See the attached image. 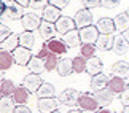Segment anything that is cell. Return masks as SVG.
<instances>
[{
  "label": "cell",
  "instance_id": "obj_1",
  "mask_svg": "<svg viewBox=\"0 0 129 113\" xmlns=\"http://www.w3.org/2000/svg\"><path fill=\"white\" fill-rule=\"evenodd\" d=\"M78 37H80V43L81 45H94L99 37V32L96 30L94 26H88L78 30Z\"/></svg>",
  "mask_w": 129,
  "mask_h": 113
},
{
  "label": "cell",
  "instance_id": "obj_2",
  "mask_svg": "<svg viewBox=\"0 0 129 113\" xmlns=\"http://www.w3.org/2000/svg\"><path fill=\"white\" fill-rule=\"evenodd\" d=\"M73 24L75 27L80 30L83 27H88V26H92V14L89 10H80V11L75 13V19H73Z\"/></svg>",
  "mask_w": 129,
  "mask_h": 113
},
{
  "label": "cell",
  "instance_id": "obj_3",
  "mask_svg": "<svg viewBox=\"0 0 129 113\" xmlns=\"http://www.w3.org/2000/svg\"><path fill=\"white\" fill-rule=\"evenodd\" d=\"M5 3V13L8 14L10 19L16 21V19H21L24 16V8H21L16 3V0H3Z\"/></svg>",
  "mask_w": 129,
  "mask_h": 113
},
{
  "label": "cell",
  "instance_id": "obj_4",
  "mask_svg": "<svg viewBox=\"0 0 129 113\" xmlns=\"http://www.w3.org/2000/svg\"><path fill=\"white\" fill-rule=\"evenodd\" d=\"M78 96H80V92L77 89L67 88V89H64L61 94H59V102L64 104V105H69V107H75L77 100H78Z\"/></svg>",
  "mask_w": 129,
  "mask_h": 113
},
{
  "label": "cell",
  "instance_id": "obj_5",
  "mask_svg": "<svg viewBox=\"0 0 129 113\" xmlns=\"http://www.w3.org/2000/svg\"><path fill=\"white\" fill-rule=\"evenodd\" d=\"M54 29H56L57 33L64 35V33H67V32H70V30H75V24H73V19L72 18L61 16L56 22H54Z\"/></svg>",
  "mask_w": 129,
  "mask_h": 113
},
{
  "label": "cell",
  "instance_id": "obj_6",
  "mask_svg": "<svg viewBox=\"0 0 129 113\" xmlns=\"http://www.w3.org/2000/svg\"><path fill=\"white\" fill-rule=\"evenodd\" d=\"M43 83V80L40 78V75H34V73H29L27 77H24L22 80V88L29 92H37V89L40 88V85Z\"/></svg>",
  "mask_w": 129,
  "mask_h": 113
},
{
  "label": "cell",
  "instance_id": "obj_7",
  "mask_svg": "<svg viewBox=\"0 0 129 113\" xmlns=\"http://www.w3.org/2000/svg\"><path fill=\"white\" fill-rule=\"evenodd\" d=\"M45 48L54 56H62L67 53V46L61 42V38H51L45 43Z\"/></svg>",
  "mask_w": 129,
  "mask_h": 113
},
{
  "label": "cell",
  "instance_id": "obj_8",
  "mask_svg": "<svg viewBox=\"0 0 129 113\" xmlns=\"http://www.w3.org/2000/svg\"><path fill=\"white\" fill-rule=\"evenodd\" d=\"M92 97H94V100H96V104H97V108H101V107H108L113 102V97L115 96L105 88V89H101V91L94 92Z\"/></svg>",
  "mask_w": 129,
  "mask_h": 113
},
{
  "label": "cell",
  "instance_id": "obj_9",
  "mask_svg": "<svg viewBox=\"0 0 129 113\" xmlns=\"http://www.w3.org/2000/svg\"><path fill=\"white\" fill-rule=\"evenodd\" d=\"M11 56H13V62L14 64H18V65H27L29 61L32 59V53L29 51V50H24V48L21 46H18L16 50H14L11 53Z\"/></svg>",
  "mask_w": 129,
  "mask_h": 113
},
{
  "label": "cell",
  "instance_id": "obj_10",
  "mask_svg": "<svg viewBox=\"0 0 129 113\" xmlns=\"http://www.w3.org/2000/svg\"><path fill=\"white\" fill-rule=\"evenodd\" d=\"M77 105L80 107L81 110H91V111H96L97 110V104L94 100L92 94H88V92H80L78 96V100H77Z\"/></svg>",
  "mask_w": 129,
  "mask_h": 113
},
{
  "label": "cell",
  "instance_id": "obj_11",
  "mask_svg": "<svg viewBox=\"0 0 129 113\" xmlns=\"http://www.w3.org/2000/svg\"><path fill=\"white\" fill-rule=\"evenodd\" d=\"M21 22H22V27L26 29V32H32V30H37L38 29V26L42 22V18L34 14V13H29V14H24L21 18Z\"/></svg>",
  "mask_w": 129,
  "mask_h": 113
},
{
  "label": "cell",
  "instance_id": "obj_12",
  "mask_svg": "<svg viewBox=\"0 0 129 113\" xmlns=\"http://www.w3.org/2000/svg\"><path fill=\"white\" fill-rule=\"evenodd\" d=\"M127 88V81H124L123 78H118V77H112L108 78V83H107V89L112 92L113 96L115 94H121Z\"/></svg>",
  "mask_w": 129,
  "mask_h": 113
},
{
  "label": "cell",
  "instance_id": "obj_13",
  "mask_svg": "<svg viewBox=\"0 0 129 113\" xmlns=\"http://www.w3.org/2000/svg\"><path fill=\"white\" fill-rule=\"evenodd\" d=\"M94 27H96V30L99 32V35H110V33H113V30H115L113 19H110V18H101Z\"/></svg>",
  "mask_w": 129,
  "mask_h": 113
},
{
  "label": "cell",
  "instance_id": "obj_14",
  "mask_svg": "<svg viewBox=\"0 0 129 113\" xmlns=\"http://www.w3.org/2000/svg\"><path fill=\"white\" fill-rule=\"evenodd\" d=\"M102 67H104L102 59L97 57V56H92L86 61V70L85 72H88L91 77H94V75H97V73H102Z\"/></svg>",
  "mask_w": 129,
  "mask_h": 113
},
{
  "label": "cell",
  "instance_id": "obj_15",
  "mask_svg": "<svg viewBox=\"0 0 129 113\" xmlns=\"http://www.w3.org/2000/svg\"><path fill=\"white\" fill-rule=\"evenodd\" d=\"M37 107L40 113H53L57 110V100L54 97H51V99H38Z\"/></svg>",
  "mask_w": 129,
  "mask_h": 113
},
{
  "label": "cell",
  "instance_id": "obj_16",
  "mask_svg": "<svg viewBox=\"0 0 129 113\" xmlns=\"http://www.w3.org/2000/svg\"><path fill=\"white\" fill-rule=\"evenodd\" d=\"M62 14H61V10H57V8H54L53 5H46V7L43 8V16H42V21H46V22H51L54 24L57 21L59 18H61Z\"/></svg>",
  "mask_w": 129,
  "mask_h": 113
},
{
  "label": "cell",
  "instance_id": "obj_17",
  "mask_svg": "<svg viewBox=\"0 0 129 113\" xmlns=\"http://www.w3.org/2000/svg\"><path fill=\"white\" fill-rule=\"evenodd\" d=\"M107 83H108V77L105 75V73H97V75L91 77V91L97 92L101 89H105Z\"/></svg>",
  "mask_w": 129,
  "mask_h": 113
},
{
  "label": "cell",
  "instance_id": "obj_18",
  "mask_svg": "<svg viewBox=\"0 0 129 113\" xmlns=\"http://www.w3.org/2000/svg\"><path fill=\"white\" fill-rule=\"evenodd\" d=\"M61 42L67 46V50H69V48H77V46L81 45V43H80V37H78V30H70V32L64 33L62 38H61Z\"/></svg>",
  "mask_w": 129,
  "mask_h": 113
},
{
  "label": "cell",
  "instance_id": "obj_19",
  "mask_svg": "<svg viewBox=\"0 0 129 113\" xmlns=\"http://www.w3.org/2000/svg\"><path fill=\"white\" fill-rule=\"evenodd\" d=\"M112 73L118 78H123V80H127V75H129V64L127 61H120V62H115L112 65Z\"/></svg>",
  "mask_w": 129,
  "mask_h": 113
},
{
  "label": "cell",
  "instance_id": "obj_20",
  "mask_svg": "<svg viewBox=\"0 0 129 113\" xmlns=\"http://www.w3.org/2000/svg\"><path fill=\"white\" fill-rule=\"evenodd\" d=\"M54 96H56V89H54V86L51 83L43 81L40 85V88L37 89V97L38 99H51Z\"/></svg>",
  "mask_w": 129,
  "mask_h": 113
},
{
  "label": "cell",
  "instance_id": "obj_21",
  "mask_svg": "<svg viewBox=\"0 0 129 113\" xmlns=\"http://www.w3.org/2000/svg\"><path fill=\"white\" fill-rule=\"evenodd\" d=\"M18 40H19V46L24 48V50H29V51H30L34 48V45H35L34 32H22V33H19Z\"/></svg>",
  "mask_w": 129,
  "mask_h": 113
},
{
  "label": "cell",
  "instance_id": "obj_22",
  "mask_svg": "<svg viewBox=\"0 0 129 113\" xmlns=\"http://www.w3.org/2000/svg\"><path fill=\"white\" fill-rule=\"evenodd\" d=\"M29 96H30V92L26 91L22 86H16V89H14V92L11 94V99L14 102V105H24L26 102L29 100Z\"/></svg>",
  "mask_w": 129,
  "mask_h": 113
},
{
  "label": "cell",
  "instance_id": "obj_23",
  "mask_svg": "<svg viewBox=\"0 0 129 113\" xmlns=\"http://www.w3.org/2000/svg\"><path fill=\"white\" fill-rule=\"evenodd\" d=\"M38 30H40V37L43 40H51L54 37V33H56V29H54V24L51 22H46V21H42L40 26H38Z\"/></svg>",
  "mask_w": 129,
  "mask_h": 113
},
{
  "label": "cell",
  "instance_id": "obj_24",
  "mask_svg": "<svg viewBox=\"0 0 129 113\" xmlns=\"http://www.w3.org/2000/svg\"><path fill=\"white\" fill-rule=\"evenodd\" d=\"M56 70H57V73H59L61 77H69V75H72V73H73V70H72V59H69V57L59 59Z\"/></svg>",
  "mask_w": 129,
  "mask_h": 113
},
{
  "label": "cell",
  "instance_id": "obj_25",
  "mask_svg": "<svg viewBox=\"0 0 129 113\" xmlns=\"http://www.w3.org/2000/svg\"><path fill=\"white\" fill-rule=\"evenodd\" d=\"M27 68L30 70V73H34V75H42L43 72H46L45 70V62L42 59H38L37 56H32V59L27 64Z\"/></svg>",
  "mask_w": 129,
  "mask_h": 113
},
{
  "label": "cell",
  "instance_id": "obj_26",
  "mask_svg": "<svg viewBox=\"0 0 129 113\" xmlns=\"http://www.w3.org/2000/svg\"><path fill=\"white\" fill-rule=\"evenodd\" d=\"M112 50L116 51L118 54H127V40L121 37V33L113 37V45H112Z\"/></svg>",
  "mask_w": 129,
  "mask_h": 113
},
{
  "label": "cell",
  "instance_id": "obj_27",
  "mask_svg": "<svg viewBox=\"0 0 129 113\" xmlns=\"http://www.w3.org/2000/svg\"><path fill=\"white\" fill-rule=\"evenodd\" d=\"M0 45H2V51H5V53H13V51L19 46L18 33H11V35H10L7 40H3Z\"/></svg>",
  "mask_w": 129,
  "mask_h": 113
},
{
  "label": "cell",
  "instance_id": "obj_28",
  "mask_svg": "<svg viewBox=\"0 0 129 113\" xmlns=\"http://www.w3.org/2000/svg\"><path fill=\"white\" fill-rule=\"evenodd\" d=\"M96 43H97L96 48H99V50L110 51L112 50V45H113V33H110V35H99Z\"/></svg>",
  "mask_w": 129,
  "mask_h": 113
},
{
  "label": "cell",
  "instance_id": "obj_29",
  "mask_svg": "<svg viewBox=\"0 0 129 113\" xmlns=\"http://www.w3.org/2000/svg\"><path fill=\"white\" fill-rule=\"evenodd\" d=\"M113 26H115V29H118V30H121V32L127 30V27H129V14H127V11L118 14L115 18V21H113Z\"/></svg>",
  "mask_w": 129,
  "mask_h": 113
},
{
  "label": "cell",
  "instance_id": "obj_30",
  "mask_svg": "<svg viewBox=\"0 0 129 113\" xmlns=\"http://www.w3.org/2000/svg\"><path fill=\"white\" fill-rule=\"evenodd\" d=\"M13 56L11 53H5V51H0V70L5 72L8 70V68H11L13 65Z\"/></svg>",
  "mask_w": 129,
  "mask_h": 113
},
{
  "label": "cell",
  "instance_id": "obj_31",
  "mask_svg": "<svg viewBox=\"0 0 129 113\" xmlns=\"http://www.w3.org/2000/svg\"><path fill=\"white\" fill-rule=\"evenodd\" d=\"M14 102L11 97L8 96H2V99H0V113H13L14 110Z\"/></svg>",
  "mask_w": 129,
  "mask_h": 113
},
{
  "label": "cell",
  "instance_id": "obj_32",
  "mask_svg": "<svg viewBox=\"0 0 129 113\" xmlns=\"http://www.w3.org/2000/svg\"><path fill=\"white\" fill-rule=\"evenodd\" d=\"M14 89H16V85H14L13 80H3L2 83H0V94H2V96L11 97Z\"/></svg>",
  "mask_w": 129,
  "mask_h": 113
},
{
  "label": "cell",
  "instance_id": "obj_33",
  "mask_svg": "<svg viewBox=\"0 0 129 113\" xmlns=\"http://www.w3.org/2000/svg\"><path fill=\"white\" fill-rule=\"evenodd\" d=\"M72 70L75 73H83L86 70V59H83L81 56L72 59Z\"/></svg>",
  "mask_w": 129,
  "mask_h": 113
},
{
  "label": "cell",
  "instance_id": "obj_34",
  "mask_svg": "<svg viewBox=\"0 0 129 113\" xmlns=\"http://www.w3.org/2000/svg\"><path fill=\"white\" fill-rule=\"evenodd\" d=\"M96 53V45H81L80 46V54L83 59H89Z\"/></svg>",
  "mask_w": 129,
  "mask_h": 113
},
{
  "label": "cell",
  "instance_id": "obj_35",
  "mask_svg": "<svg viewBox=\"0 0 129 113\" xmlns=\"http://www.w3.org/2000/svg\"><path fill=\"white\" fill-rule=\"evenodd\" d=\"M43 62H45V70L51 72V70H56L59 59H57V56H54V54H49V56H48L46 59H45Z\"/></svg>",
  "mask_w": 129,
  "mask_h": 113
},
{
  "label": "cell",
  "instance_id": "obj_36",
  "mask_svg": "<svg viewBox=\"0 0 129 113\" xmlns=\"http://www.w3.org/2000/svg\"><path fill=\"white\" fill-rule=\"evenodd\" d=\"M48 5V0H34V2H30L29 3V7H30L32 10H35V11H38V10H43L45 7Z\"/></svg>",
  "mask_w": 129,
  "mask_h": 113
},
{
  "label": "cell",
  "instance_id": "obj_37",
  "mask_svg": "<svg viewBox=\"0 0 129 113\" xmlns=\"http://www.w3.org/2000/svg\"><path fill=\"white\" fill-rule=\"evenodd\" d=\"M11 30H10V29L7 27V26H3V24H0V43H2L3 40H7V38L11 35Z\"/></svg>",
  "mask_w": 129,
  "mask_h": 113
},
{
  "label": "cell",
  "instance_id": "obj_38",
  "mask_svg": "<svg viewBox=\"0 0 129 113\" xmlns=\"http://www.w3.org/2000/svg\"><path fill=\"white\" fill-rule=\"evenodd\" d=\"M48 5H53L54 8L61 10V8H66L67 5H69V0H49Z\"/></svg>",
  "mask_w": 129,
  "mask_h": 113
},
{
  "label": "cell",
  "instance_id": "obj_39",
  "mask_svg": "<svg viewBox=\"0 0 129 113\" xmlns=\"http://www.w3.org/2000/svg\"><path fill=\"white\" fill-rule=\"evenodd\" d=\"M83 5H85V10H91V8L101 7V0H85Z\"/></svg>",
  "mask_w": 129,
  "mask_h": 113
},
{
  "label": "cell",
  "instance_id": "obj_40",
  "mask_svg": "<svg viewBox=\"0 0 129 113\" xmlns=\"http://www.w3.org/2000/svg\"><path fill=\"white\" fill-rule=\"evenodd\" d=\"M116 5H118L116 0H101V7L107 8V10H113Z\"/></svg>",
  "mask_w": 129,
  "mask_h": 113
},
{
  "label": "cell",
  "instance_id": "obj_41",
  "mask_svg": "<svg viewBox=\"0 0 129 113\" xmlns=\"http://www.w3.org/2000/svg\"><path fill=\"white\" fill-rule=\"evenodd\" d=\"M13 113H32V111L26 105H16V107H14V110H13Z\"/></svg>",
  "mask_w": 129,
  "mask_h": 113
},
{
  "label": "cell",
  "instance_id": "obj_42",
  "mask_svg": "<svg viewBox=\"0 0 129 113\" xmlns=\"http://www.w3.org/2000/svg\"><path fill=\"white\" fill-rule=\"evenodd\" d=\"M120 96H121V102H123V105H124V107H127V104H129V89L126 88V89L123 91Z\"/></svg>",
  "mask_w": 129,
  "mask_h": 113
},
{
  "label": "cell",
  "instance_id": "obj_43",
  "mask_svg": "<svg viewBox=\"0 0 129 113\" xmlns=\"http://www.w3.org/2000/svg\"><path fill=\"white\" fill-rule=\"evenodd\" d=\"M49 54H51V53H49V51L46 50V48H45V45H43V48L40 50V53L37 54V57H38V59H42V61H45V59H46Z\"/></svg>",
  "mask_w": 129,
  "mask_h": 113
},
{
  "label": "cell",
  "instance_id": "obj_44",
  "mask_svg": "<svg viewBox=\"0 0 129 113\" xmlns=\"http://www.w3.org/2000/svg\"><path fill=\"white\" fill-rule=\"evenodd\" d=\"M16 3L21 8H24V7H29V3H30V2H29V0H16Z\"/></svg>",
  "mask_w": 129,
  "mask_h": 113
},
{
  "label": "cell",
  "instance_id": "obj_45",
  "mask_svg": "<svg viewBox=\"0 0 129 113\" xmlns=\"http://www.w3.org/2000/svg\"><path fill=\"white\" fill-rule=\"evenodd\" d=\"M2 14H5V3H3V0H0V16Z\"/></svg>",
  "mask_w": 129,
  "mask_h": 113
},
{
  "label": "cell",
  "instance_id": "obj_46",
  "mask_svg": "<svg viewBox=\"0 0 129 113\" xmlns=\"http://www.w3.org/2000/svg\"><path fill=\"white\" fill-rule=\"evenodd\" d=\"M97 113H113V111H110V110H107V108H102V110H99Z\"/></svg>",
  "mask_w": 129,
  "mask_h": 113
},
{
  "label": "cell",
  "instance_id": "obj_47",
  "mask_svg": "<svg viewBox=\"0 0 129 113\" xmlns=\"http://www.w3.org/2000/svg\"><path fill=\"white\" fill-rule=\"evenodd\" d=\"M3 80H5V78H3V72H2V70H0V83H2Z\"/></svg>",
  "mask_w": 129,
  "mask_h": 113
},
{
  "label": "cell",
  "instance_id": "obj_48",
  "mask_svg": "<svg viewBox=\"0 0 129 113\" xmlns=\"http://www.w3.org/2000/svg\"><path fill=\"white\" fill-rule=\"evenodd\" d=\"M80 113H97V111H91V110H83V111H80Z\"/></svg>",
  "mask_w": 129,
  "mask_h": 113
},
{
  "label": "cell",
  "instance_id": "obj_49",
  "mask_svg": "<svg viewBox=\"0 0 129 113\" xmlns=\"http://www.w3.org/2000/svg\"><path fill=\"white\" fill-rule=\"evenodd\" d=\"M123 113H129V108H127V107H123Z\"/></svg>",
  "mask_w": 129,
  "mask_h": 113
},
{
  "label": "cell",
  "instance_id": "obj_50",
  "mask_svg": "<svg viewBox=\"0 0 129 113\" xmlns=\"http://www.w3.org/2000/svg\"><path fill=\"white\" fill-rule=\"evenodd\" d=\"M67 113H80L78 110H70V111H67Z\"/></svg>",
  "mask_w": 129,
  "mask_h": 113
},
{
  "label": "cell",
  "instance_id": "obj_51",
  "mask_svg": "<svg viewBox=\"0 0 129 113\" xmlns=\"http://www.w3.org/2000/svg\"><path fill=\"white\" fill-rule=\"evenodd\" d=\"M53 113H61V111H59V110H56V111H53Z\"/></svg>",
  "mask_w": 129,
  "mask_h": 113
},
{
  "label": "cell",
  "instance_id": "obj_52",
  "mask_svg": "<svg viewBox=\"0 0 129 113\" xmlns=\"http://www.w3.org/2000/svg\"><path fill=\"white\" fill-rule=\"evenodd\" d=\"M0 99H2V94H0Z\"/></svg>",
  "mask_w": 129,
  "mask_h": 113
}]
</instances>
